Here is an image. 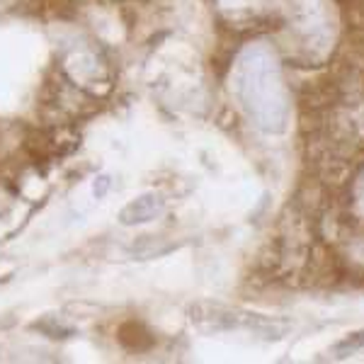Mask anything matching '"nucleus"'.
Returning <instances> with one entry per match:
<instances>
[{
    "instance_id": "obj_2",
    "label": "nucleus",
    "mask_w": 364,
    "mask_h": 364,
    "mask_svg": "<svg viewBox=\"0 0 364 364\" xmlns=\"http://www.w3.org/2000/svg\"><path fill=\"white\" fill-rule=\"evenodd\" d=\"M163 211V202L154 195H146L132 202L129 207L122 211V224H144V221L156 219Z\"/></svg>"
},
{
    "instance_id": "obj_3",
    "label": "nucleus",
    "mask_w": 364,
    "mask_h": 364,
    "mask_svg": "<svg viewBox=\"0 0 364 364\" xmlns=\"http://www.w3.org/2000/svg\"><path fill=\"white\" fill-rule=\"evenodd\" d=\"M364 348V331L362 333H355V336L345 338L343 343L336 345V357H348V355H355V352H360Z\"/></svg>"
},
{
    "instance_id": "obj_1",
    "label": "nucleus",
    "mask_w": 364,
    "mask_h": 364,
    "mask_svg": "<svg viewBox=\"0 0 364 364\" xmlns=\"http://www.w3.org/2000/svg\"><path fill=\"white\" fill-rule=\"evenodd\" d=\"M282 80L274 58H269L262 49H250L240 58L238 70V92L248 112L255 117L257 124L267 129H279L284 119V102H282Z\"/></svg>"
}]
</instances>
